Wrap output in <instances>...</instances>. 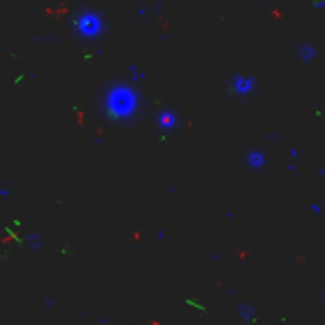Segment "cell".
<instances>
[{
  "instance_id": "5b68a950",
  "label": "cell",
  "mask_w": 325,
  "mask_h": 325,
  "mask_svg": "<svg viewBox=\"0 0 325 325\" xmlns=\"http://www.w3.org/2000/svg\"><path fill=\"white\" fill-rule=\"evenodd\" d=\"M299 56H301L303 63H310V60L316 56V51H314V47H312V45H301V49H299Z\"/></svg>"
},
{
  "instance_id": "3957f363",
  "label": "cell",
  "mask_w": 325,
  "mask_h": 325,
  "mask_svg": "<svg viewBox=\"0 0 325 325\" xmlns=\"http://www.w3.org/2000/svg\"><path fill=\"white\" fill-rule=\"evenodd\" d=\"M254 85L256 83H254L252 76H234V80H232V89L238 96H250L254 92Z\"/></svg>"
},
{
  "instance_id": "277c9868",
  "label": "cell",
  "mask_w": 325,
  "mask_h": 325,
  "mask_svg": "<svg viewBox=\"0 0 325 325\" xmlns=\"http://www.w3.org/2000/svg\"><path fill=\"white\" fill-rule=\"evenodd\" d=\"M248 165L252 167V170H261L263 165H265V154L263 151H250L248 154Z\"/></svg>"
},
{
  "instance_id": "7a4b0ae2",
  "label": "cell",
  "mask_w": 325,
  "mask_h": 325,
  "mask_svg": "<svg viewBox=\"0 0 325 325\" xmlns=\"http://www.w3.org/2000/svg\"><path fill=\"white\" fill-rule=\"evenodd\" d=\"M74 29L78 31L80 38H96L105 29V20H102V16L98 11L85 9L74 18Z\"/></svg>"
},
{
  "instance_id": "6da1fadb",
  "label": "cell",
  "mask_w": 325,
  "mask_h": 325,
  "mask_svg": "<svg viewBox=\"0 0 325 325\" xmlns=\"http://www.w3.org/2000/svg\"><path fill=\"white\" fill-rule=\"evenodd\" d=\"M107 114L114 118H125L131 116L134 109H136V94L134 89L127 87V85H116L114 89L107 92Z\"/></svg>"
}]
</instances>
